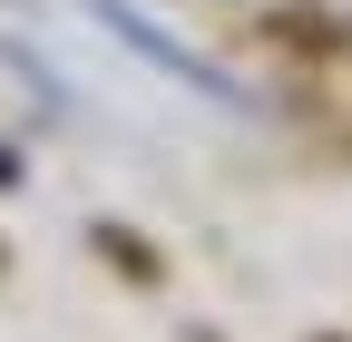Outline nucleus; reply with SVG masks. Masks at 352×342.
Wrapping results in <instances>:
<instances>
[{
	"mask_svg": "<svg viewBox=\"0 0 352 342\" xmlns=\"http://www.w3.org/2000/svg\"><path fill=\"white\" fill-rule=\"evenodd\" d=\"M88 20H108V30L127 39V49H147V59H157L166 78H186V89H206V98H226V108H235V78H215V69H206L196 49H176V39H166V30H147L138 10H127V0H88Z\"/></svg>",
	"mask_w": 352,
	"mask_h": 342,
	"instance_id": "f257e3e1",
	"label": "nucleus"
}]
</instances>
